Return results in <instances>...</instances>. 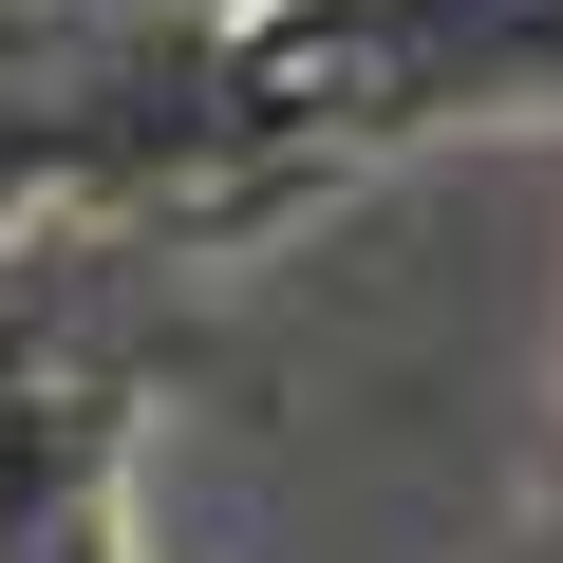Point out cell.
<instances>
[{
    "mask_svg": "<svg viewBox=\"0 0 563 563\" xmlns=\"http://www.w3.org/2000/svg\"><path fill=\"white\" fill-rule=\"evenodd\" d=\"M244 113H320V132H432V113H563V0H263Z\"/></svg>",
    "mask_w": 563,
    "mask_h": 563,
    "instance_id": "1",
    "label": "cell"
},
{
    "mask_svg": "<svg viewBox=\"0 0 563 563\" xmlns=\"http://www.w3.org/2000/svg\"><path fill=\"white\" fill-rule=\"evenodd\" d=\"M132 357H57L20 339V376H0V563H151L132 526Z\"/></svg>",
    "mask_w": 563,
    "mask_h": 563,
    "instance_id": "2",
    "label": "cell"
}]
</instances>
